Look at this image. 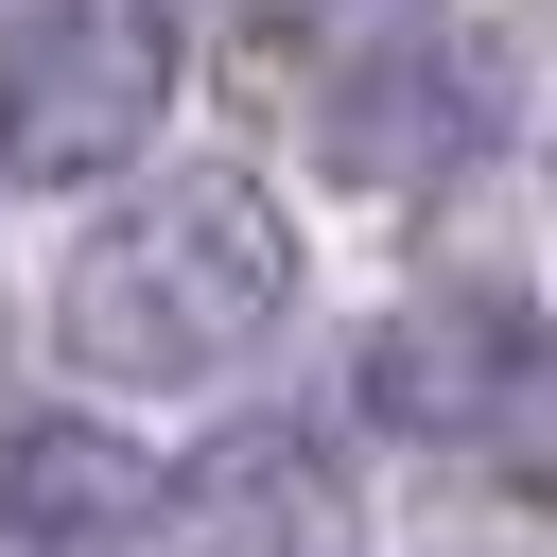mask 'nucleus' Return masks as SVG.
I'll return each instance as SVG.
<instances>
[{"label": "nucleus", "mask_w": 557, "mask_h": 557, "mask_svg": "<svg viewBox=\"0 0 557 557\" xmlns=\"http://www.w3.org/2000/svg\"><path fill=\"white\" fill-rule=\"evenodd\" d=\"M278 313H296V226L226 157H174V174L104 191L87 244L52 261V348L87 383H139V400H191V383L261 366Z\"/></svg>", "instance_id": "obj_1"}, {"label": "nucleus", "mask_w": 557, "mask_h": 557, "mask_svg": "<svg viewBox=\"0 0 557 557\" xmlns=\"http://www.w3.org/2000/svg\"><path fill=\"white\" fill-rule=\"evenodd\" d=\"M157 104H174V52H157L139 17H104V0L0 17V174L87 191V174H122V157L157 139Z\"/></svg>", "instance_id": "obj_2"}, {"label": "nucleus", "mask_w": 557, "mask_h": 557, "mask_svg": "<svg viewBox=\"0 0 557 557\" xmlns=\"http://www.w3.org/2000/svg\"><path fill=\"white\" fill-rule=\"evenodd\" d=\"M487 139H505V70H487L470 35H435V17L366 35V52L313 87V157H331L348 191H435V174H470Z\"/></svg>", "instance_id": "obj_3"}, {"label": "nucleus", "mask_w": 557, "mask_h": 557, "mask_svg": "<svg viewBox=\"0 0 557 557\" xmlns=\"http://www.w3.org/2000/svg\"><path fill=\"white\" fill-rule=\"evenodd\" d=\"M157 505H174V470L104 400H17L0 418V557H122V540H157Z\"/></svg>", "instance_id": "obj_4"}, {"label": "nucleus", "mask_w": 557, "mask_h": 557, "mask_svg": "<svg viewBox=\"0 0 557 557\" xmlns=\"http://www.w3.org/2000/svg\"><path fill=\"white\" fill-rule=\"evenodd\" d=\"M522 296L505 278H418L383 331H366V366H348V400L383 418V435H487L505 418V366H522Z\"/></svg>", "instance_id": "obj_5"}, {"label": "nucleus", "mask_w": 557, "mask_h": 557, "mask_svg": "<svg viewBox=\"0 0 557 557\" xmlns=\"http://www.w3.org/2000/svg\"><path fill=\"white\" fill-rule=\"evenodd\" d=\"M487 453H505V487H522V505H557V331H522V366H505V418H487Z\"/></svg>", "instance_id": "obj_6"}, {"label": "nucleus", "mask_w": 557, "mask_h": 557, "mask_svg": "<svg viewBox=\"0 0 557 557\" xmlns=\"http://www.w3.org/2000/svg\"><path fill=\"white\" fill-rule=\"evenodd\" d=\"M226 557H296V522H261V540H226Z\"/></svg>", "instance_id": "obj_7"}]
</instances>
